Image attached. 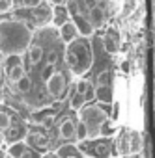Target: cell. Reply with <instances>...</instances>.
I'll list each match as a JSON object with an SVG mask.
<instances>
[{"label": "cell", "mask_w": 155, "mask_h": 158, "mask_svg": "<svg viewBox=\"0 0 155 158\" xmlns=\"http://www.w3.org/2000/svg\"><path fill=\"white\" fill-rule=\"evenodd\" d=\"M32 32L24 23L19 21H0V54L21 56L30 47Z\"/></svg>", "instance_id": "obj_1"}, {"label": "cell", "mask_w": 155, "mask_h": 158, "mask_svg": "<svg viewBox=\"0 0 155 158\" xmlns=\"http://www.w3.org/2000/svg\"><path fill=\"white\" fill-rule=\"evenodd\" d=\"M65 63L75 76L84 74L92 65V54L84 39H75L65 45Z\"/></svg>", "instance_id": "obj_2"}, {"label": "cell", "mask_w": 155, "mask_h": 158, "mask_svg": "<svg viewBox=\"0 0 155 158\" xmlns=\"http://www.w3.org/2000/svg\"><path fill=\"white\" fill-rule=\"evenodd\" d=\"M81 123L88 130V138H99L101 125L108 119V106L105 104H94V106H82L79 110Z\"/></svg>", "instance_id": "obj_3"}, {"label": "cell", "mask_w": 155, "mask_h": 158, "mask_svg": "<svg viewBox=\"0 0 155 158\" xmlns=\"http://www.w3.org/2000/svg\"><path fill=\"white\" fill-rule=\"evenodd\" d=\"M65 74L62 71H54L51 74V78L47 80V93L54 99H60L65 91Z\"/></svg>", "instance_id": "obj_4"}, {"label": "cell", "mask_w": 155, "mask_h": 158, "mask_svg": "<svg viewBox=\"0 0 155 158\" xmlns=\"http://www.w3.org/2000/svg\"><path fill=\"white\" fill-rule=\"evenodd\" d=\"M73 26H75V30H77V34H81L82 37H90L92 34H94V28L90 26V23H88V19L86 17H82L81 13H77V11H73Z\"/></svg>", "instance_id": "obj_5"}, {"label": "cell", "mask_w": 155, "mask_h": 158, "mask_svg": "<svg viewBox=\"0 0 155 158\" xmlns=\"http://www.w3.org/2000/svg\"><path fill=\"white\" fill-rule=\"evenodd\" d=\"M32 17H34V21H36L38 24H47V23H51V21H52L54 11H52V8H51V6H47V4H39L38 8H34Z\"/></svg>", "instance_id": "obj_6"}, {"label": "cell", "mask_w": 155, "mask_h": 158, "mask_svg": "<svg viewBox=\"0 0 155 158\" xmlns=\"http://www.w3.org/2000/svg\"><path fill=\"white\" fill-rule=\"evenodd\" d=\"M58 134H60V139H65V141L75 139V121L71 117H65L58 127Z\"/></svg>", "instance_id": "obj_7"}, {"label": "cell", "mask_w": 155, "mask_h": 158, "mask_svg": "<svg viewBox=\"0 0 155 158\" xmlns=\"http://www.w3.org/2000/svg\"><path fill=\"white\" fill-rule=\"evenodd\" d=\"M60 26H62V28H60V39H62V43H64V45L73 43V41L77 39V30H75L73 23H71V21H65V23L60 24Z\"/></svg>", "instance_id": "obj_8"}, {"label": "cell", "mask_w": 155, "mask_h": 158, "mask_svg": "<svg viewBox=\"0 0 155 158\" xmlns=\"http://www.w3.org/2000/svg\"><path fill=\"white\" fill-rule=\"evenodd\" d=\"M26 60H28V65H30V67L38 65V63L43 60V48H41L39 45H30V47L26 48Z\"/></svg>", "instance_id": "obj_9"}, {"label": "cell", "mask_w": 155, "mask_h": 158, "mask_svg": "<svg viewBox=\"0 0 155 158\" xmlns=\"http://www.w3.org/2000/svg\"><path fill=\"white\" fill-rule=\"evenodd\" d=\"M88 23H90V26H92V28H97V26H101V24L105 23V11H103V8H99V6H94V8L90 10Z\"/></svg>", "instance_id": "obj_10"}, {"label": "cell", "mask_w": 155, "mask_h": 158, "mask_svg": "<svg viewBox=\"0 0 155 158\" xmlns=\"http://www.w3.org/2000/svg\"><path fill=\"white\" fill-rule=\"evenodd\" d=\"M94 97H95L101 104H108V102L112 101V89H110V86H95Z\"/></svg>", "instance_id": "obj_11"}, {"label": "cell", "mask_w": 155, "mask_h": 158, "mask_svg": "<svg viewBox=\"0 0 155 158\" xmlns=\"http://www.w3.org/2000/svg\"><path fill=\"white\" fill-rule=\"evenodd\" d=\"M58 158H84L81 149L79 147H75V145H64L58 149Z\"/></svg>", "instance_id": "obj_12"}, {"label": "cell", "mask_w": 155, "mask_h": 158, "mask_svg": "<svg viewBox=\"0 0 155 158\" xmlns=\"http://www.w3.org/2000/svg\"><path fill=\"white\" fill-rule=\"evenodd\" d=\"M28 141L34 147H38V149H47L49 147V138L43 132H30L28 134Z\"/></svg>", "instance_id": "obj_13"}, {"label": "cell", "mask_w": 155, "mask_h": 158, "mask_svg": "<svg viewBox=\"0 0 155 158\" xmlns=\"http://www.w3.org/2000/svg\"><path fill=\"white\" fill-rule=\"evenodd\" d=\"M26 151H28V147H26L24 141H13L8 149V156L10 158H23Z\"/></svg>", "instance_id": "obj_14"}, {"label": "cell", "mask_w": 155, "mask_h": 158, "mask_svg": "<svg viewBox=\"0 0 155 158\" xmlns=\"http://www.w3.org/2000/svg\"><path fill=\"white\" fill-rule=\"evenodd\" d=\"M140 149H142V138H140V134L133 132L129 136V141H127V152L136 154V152H140Z\"/></svg>", "instance_id": "obj_15"}, {"label": "cell", "mask_w": 155, "mask_h": 158, "mask_svg": "<svg viewBox=\"0 0 155 158\" xmlns=\"http://www.w3.org/2000/svg\"><path fill=\"white\" fill-rule=\"evenodd\" d=\"M24 74H26V73H24L23 63H17V65H13V67H10V69H8V78H10L13 84H15V82H19Z\"/></svg>", "instance_id": "obj_16"}, {"label": "cell", "mask_w": 155, "mask_h": 158, "mask_svg": "<svg viewBox=\"0 0 155 158\" xmlns=\"http://www.w3.org/2000/svg\"><path fill=\"white\" fill-rule=\"evenodd\" d=\"M86 104V99L82 97V95H79V93H71V97H69V106H71V110H81L82 106Z\"/></svg>", "instance_id": "obj_17"}, {"label": "cell", "mask_w": 155, "mask_h": 158, "mask_svg": "<svg viewBox=\"0 0 155 158\" xmlns=\"http://www.w3.org/2000/svg\"><path fill=\"white\" fill-rule=\"evenodd\" d=\"M15 89L19 91V93H28L30 89H32V80H30V76H23L19 82H15Z\"/></svg>", "instance_id": "obj_18"}, {"label": "cell", "mask_w": 155, "mask_h": 158, "mask_svg": "<svg viewBox=\"0 0 155 158\" xmlns=\"http://www.w3.org/2000/svg\"><path fill=\"white\" fill-rule=\"evenodd\" d=\"M75 93L82 95L86 101H88V95H90V82L88 80H79L75 84Z\"/></svg>", "instance_id": "obj_19"}, {"label": "cell", "mask_w": 155, "mask_h": 158, "mask_svg": "<svg viewBox=\"0 0 155 158\" xmlns=\"http://www.w3.org/2000/svg\"><path fill=\"white\" fill-rule=\"evenodd\" d=\"M11 128V117H10V114L8 112H4V110H0V132H8Z\"/></svg>", "instance_id": "obj_20"}, {"label": "cell", "mask_w": 155, "mask_h": 158, "mask_svg": "<svg viewBox=\"0 0 155 158\" xmlns=\"http://www.w3.org/2000/svg\"><path fill=\"white\" fill-rule=\"evenodd\" d=\"M75 139L77 141H86L88 139V130H86V127L81 121L75 125Z\"/></svg>", "instance_id": "obj_21"}, {"label": "cell", "mask_w": 155, "mask_h": 158, "mask_svg": "<svg viewBox=\"0 0 155 158\" xmlns=\"http://www.w3.org/2000/svg\"><path fill=\"white\" fill-rule=\"evenodd\" d=\"M95 84L97 86H110V71H101L95 78Z\"/></svg>", "instance_id": "obj_22"}, {"label": "cell", "mask_w": 155, "mask_h": 158, "mask_svg": "<svg viewBox=\"0 0 155 158\" xmlns=\"http://www.w3.org/2000/svg\"><path fill=\"white\" fill-rule=\"evenodd\" d=\"M103 45H105V50L107 52H116V41L112 37H103Z\"/></svg>", "instance_id": "obj_23"}, {"label": "cell", "mask_w": 155, "mask_h": 158, "mask_svg": "<svg viewBox=\"0 0 155 158\" xmlns=\"http://www.w3.org/2000/svg\"><path fill=\"white\" fill-rule=\"evenodd\" d=\"M13 10V0H0V13H8Z\"/></svg>", "instance_id": "obj_24"}, {"label": "cell", "mask_w": 155, "mask_h": 158, "mask_svg": "<svg viewBox=\"0 0 155 158\" xmlns=\"http://www.w3.org/2000/svg\"><path fill=\"white\" fill-rule=\"evenodd\" d=\"M39 4H43V0H23V6H24L26 10H34V8H38Z\"/></svg>", "instance_id": "obj_25"}, {"label": "cell", "mask_w": 155, "mask_h": 158, "mask_svg": "<svg viewBox=\"0 0 155 158\" xmlns=\"http://www.w3.org/2000/svg\"><path fill=\"white\" fill-rule=\"evenodd\" d=\"M54 73V65H45V69H43V73H41V78L47 82L49 78H51V74Z\"/></svg>", "instance_id": "obj_26"}, {"label": "cell", "mask_w": 155, "mask_h": 158, "mask_svg": "<svg viewBox=\"0 0 155 158\" xmlns=\"http://www.w3.org/2000/svg\"><path fill=\"white\" fill-rule=\"evenodd\" d=\"M56 60H58V52H56V50H51V52L47 54V65H54Z\"/></svg>", "instance_id": "obj_27"}, {"label": "cell", "mask_w": 155, "mask_h": 158, "mask_svg": "<svg viewBox=\"0 0 155 158\" xmlns=\"http://www.w3.org/2000/svg\"><path fill=\"white\" fill-rule=\"evenodd\" d=\"M52 121H54V115H49V117H43V125H45V127H51V125H52Z\"/></svg>", "instance_id": "obj_28"}, {"label": "cell", "mask_w": 155, "mask_h": 158, "mask_svg": "<svg viewBox=\"0 0 155 158\" xmlns=\"http://www.w3.org/2000/svg\"><path fill=\"white\" fill-rule=\"evenodd\" d=\"M49 2H51L52 6H65L67 0H49Z\"/></svg>", "instance_id": "obj_29"}, {"label": "cell", "mask_w": 155, "mask_h": 158, "mask_svg": "<svg viewBox=\"0 0 155 158\" xmlns=\"http://www.w3.org/2000/svg\"><path fill=\"white\" fill-rule=\"evenodd\" d=\"M23 158H41V156H38V154H34V152H32V151H26V152H24V156H23Z\"/></svg>", "instance_id": "obj_30"}, {"label": "cell", "mask_w": 155, "mask_h": 158, "mask_svg": "<svg viewBox=\"0 0 155 158\" xmlns=\"http://www.w3.org/2000/svg\"><path fill=\"white\" fill-rule=\"evenodd\" d=\"M4 141H6V136H4L2 132H0V147H2V145H4Z\"/></svg>", "instance_id": "obj_31"}, {"label": "cell", "mask_w": 155, "mask_h": 158, "mask_svg": "<svg viewBox=\"0 0 155 158\" xmlns=\"http://www.w3.org/2000/svg\"><path fill=\"white\" fill-rule=\"evenodd\" d=\"M2 76H4V65L0 63V80H2Z\"/></svg>", "instance_id": "obj_32"}, {"label": "cell", "mask_w": 155, "mask_h": 158, "mask_svg": "<svg viewBox=\"0 0 155 158\" xmlns=\"http://www.w3.org/2000/svg\"><path fill=\"white\" fill-rule=\"evenodd\" d=\"M41 158H54V156H52V154H43Z\"/></svg>", "instance_id": "obj_33"}, {"label": "cell", "mask_w": 155, "mask_h": 158, "mask_svg": "<svg viewBox=\"0 0 155 158\" xmlns=\"http://www.w3.org/2000/svg\"><path fill=\"white\" fill-rule=\"evenodd\" d=\"M84 158H95V156H84Z\"/></svg>", "instance_id": "obj_34"}, {"label": "cell", "mask_w": 155, "mask_h": 158, "mask_svg": "<svg viewBox=\"0 0 155 158\" xmlns=\"http://www.w3.org/2000/svg\"><path fill=\"white\" fill-rule=\"evenodd\" d=\"M120 158H129V156H120Z\"/></svg>", "instance_id": "obj_35"}]
</instances>
